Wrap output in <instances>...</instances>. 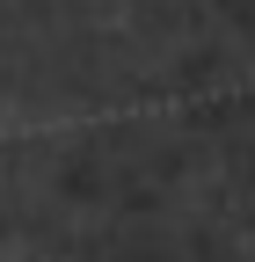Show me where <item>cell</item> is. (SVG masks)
Masks as SVG:
<instances>
[]
</instances>
